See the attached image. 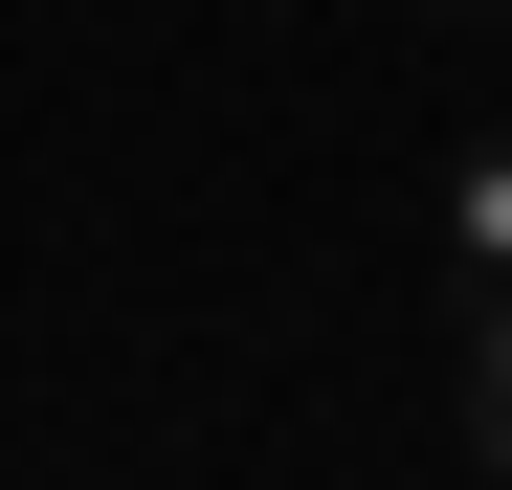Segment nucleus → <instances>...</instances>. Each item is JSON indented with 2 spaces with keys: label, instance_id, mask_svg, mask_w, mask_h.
I'll use <instances>...</instances> for the list:
<instances>
[{
  "label": "nucleus",
  "instance_id": "nucleus-2",
  "mask_svg": "<svg viewBox=\"0 0 512 490\" xmlns=\"http://www.w3.org/2000/svg\"><path fill=\"white\" fill-rule=\"evenodd\" d=\"M468 446H490V468H512V290H490V312H468Z\"/></svg>",
  "mask_w": 512,
  "mask_h": 490
},
{
  "label": "nucleus",
  "instance_id": "nucleus-1",
  "mask_svg": "<svg viewBox=\"0 0 512 490\" xmlns=\"http://www.w3.org/2000/svg\"><path fill=\"white\" fill-rule=\"evenodd\" d=\"M446 268H468V290H512V134L446 179Z\"/></svg>",
  "mask_w": 512,
  "mask_h": 490
}]
</instances>
